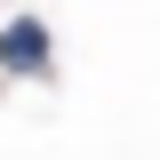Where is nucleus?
<instances>
[{"mask_svg":"<svg viewBox=\"0 0 160 160\" xmlns=\"http://www.w3.org/2000/svg\"><path fill=\"white\" fill-rule=\"evenodd\" d=\"M0 64H8V72H48V24L40 16L0 24Z\"/></svg>","mask_w":160,"mask_h":160,"instance_id":"obj_1","label":"nucleus"}]
</instances>
